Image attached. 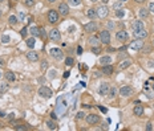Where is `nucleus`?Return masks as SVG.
I'll list each match as a JSON object with an SVG mask.
<instances>
[{
    "instance_id": "obj_1",
    "label": "nucleus",
    "mask_w": 154,
    "mask_h": 131,
    "mask_svg": "<svg viewBox=\"0 0 154 131\" xmlns=\"http://www.w3.org/2000/svg\"><path fill=\"white\" fill-rule=\"evenodd\" d=\"M47 20H48V23H49V24H52V25L57 24V23L60 21V13H59V11L57 9H49V11H48V13H47Z\"/></svg>"
},
{
    "instance_id": "obj_2",
    "label": "nucleus",
    "mask_w": 154,
    "mask_h": 131,
    "mask_svg": "<svg viewBox=\"0 0 154 131\" xmlns=\"http://www.w3.org/2000/svg\"><path fill=\"white\" fill-rule=\"evenodd\" d=\"M98 39L102 44L105 45H109L110 44V40H112V35H110V31L109 29H102L101 32L98 33Z\"/></svg>"
},
{
    "instance_id": "obj_3",
    "label": "nucleus",
    "mask_w": 154,
    "mask_h": 131,
    "mask_svg": "<svg viewBox=\"0 0 154 131\" xmlns=\"http://www.w3.org/2000/svg\"><path fill=\"white\" fill-rule=\"evenodd\" d=\"M37 93H39V95L41 97V98H45V99L52 98V95H53V92L48 86H40Z\"/></svg>"
},
{
    "instance_id": "obj_4",
    "label": "nucleus",
    "mask_w": 154,
    "mask_h": 131,
    "mask_svg": "<svg viewBox=\"0 0 154 131\" xmlns=\"http://www.w3.org/2000/svg\"><path fill=\"white\" fill-rule=\"evenodd\" d=\"M48 37L52 42H60L61 41V33H60V31L57 28H52V29L49 31V35H48Z\"/></svg>"
},
{
    "instance_id": "obj_5",
    "label": "nucleus",
    "mask_w": 154,
    "mask_h": 131,
    "mask_svg": "<svg viewBox=\"0 0 154 131\" xmlns=\"http://www.w3.org/2000/svg\"><path fill=\"white\" fill-rule=\"evenodd\" d=\"M100 121H101V116H100L98 114H88V115L85 116V122H87L88 124H90V126H95V124H97Z\"/></svg>"
},
{
    "instance_id": "obj_6",
    "label": "nucleus",
    "mask_w": 154,
    "mask_h": 131,
    "mask_svg": "<svg viewBox=\"0 0 154 131\" xmlns=\"http://www.w3.org/2000/svg\"><path fill=\"white\" fill-rule=\"evenodd\" d=\"M49 55L53 60H56V61H60V60L64 58V52H62V49H60V48H52V49L49 50Z\"/></svg>"
},
{
    "instance_id": "obj_7",
    "label": "nucleus",
    "mask_w": 154,
    "mask_h": 131,
    "mask_svg": "<svg viewBox=\"0 0 154 131\" xmlns=\"http://www.w3.org/2000/svg\"><path fill=\"white\" fill-rule=\"evenodd\" d=\"M118 94L121 97H130V95H133L134 94V89H133L132 86H128V85H125V86H121L120 87V90H118Z\"/></svg>"
},
{
    "instance_id": "obj_8",
    "label": "nucleus",
    "mask_w": 154,
    "mask_h": 131,
    "mask_svg": "<svg viewBox=\"0 0 154 131\" xmlns=\"http://www.w3.org/2000/svg\"><path fill=\"white\" fill-rule=\"evenodd\" d=\"M145 47V41L142 39H136V41H133V42H130L129 44V49H132V50H141L142 48Z\"/></svg>"
},
{
    "instance_id": "obj_9",
    "label": "nucleus",
    "mask_w": 154,
    "mask_h": 131,
    "mask_svg": "<svg viewBox=\"0 0 154 131\" xmlns=\"http://www.w3.org/2000/svg\"><path fill=\"white\" fill-rule=\"evenodd\" d=\"M96 11H97V16H98L100 19H105V17H108V15H109V8H108L105 4L98 5V7L96 8Z\"/></svg>"
},
{
    "instance_id": "obj_10",
    "label": "nucleus",
    "mask_w": 154,
    "mask_h": 131,
    "mask_svg": "<svg viewBox=\"0 0 154 131\" xmlns=\"http://www.w3.org/2000/svg\"><path fill=\"white\" fill-rule=\"evenodd\" d=\"M57 11H59L60 16H68L69 15V12H70L69 4H67V1H61L59 4V7H57Z\"/></svg>"
},
{
    "instance_id": "obj_11",
    "label": "nucleus",
    "mask_w": 154,
    "mask_h": 131,
    "mask_svg": "<svg viewBox=\"0 0 154 131\" xmlns=\"http://www.w3.org/2000/svg\"><path fill=\"white\" fill-rule=\"evenodd\" d=\"M84 31H85L87 33H95V32H97V31H98V24L92 20V21H89L88 24L84 25Z\"/></svg>"
},
{
    "instance_id": "obj_12",
    "label": "nucleus",
    "mask_w": 154,
    "mask_h": 131,
    "mask_svg": "<svg viewBox=\"0 0 154 131\" xmlns=\"http://www.w3.org/2000/svg\"><path fill=\"white\" fill-rule=\"evenodd\" d=\"M128 39H129V35H128L126 31L121 29V31H117L116 32V40L120 42H125L128 41Z\"/></svg>"
},
{
    "instance_id": "obj_13",
    "label": "nucleus",
    "mask_w": 154,
    "mask_h": 131,
    "mask_svg": "<svg viewBox=\"0 0 154 131\" xmlns=\"http://www.w3.org/2000/svg\"><path fill=\"white\" fill-rule=\"evenodd\" d=\"M109 90H110L109 84H108V82H102V84L100 85V87H98V94L100 95H102V97H105V95L109 94Z\"/></svg>"
},
{
    "instance_id": "obj_14",
    "label": "nucleus",
    "mask_w": 154,
    "mask_h": 131,
    "mask_svg": "<svg viewBox=\"0 0 154 131\" xmlns=\"http://www.w3.org/2000/svg\"><path fill=\"white\" fill-rule=\"evenodd\" d=\"M25 57H27V60L29 62H37L40 60V56L37 52H35V50H29V52H27V55H25Z\"/></svg>"
},
{
    "instance_id": "obj_15",
    "label": "nucleus",
    "mask_w": 154,
    "mask_h": 131,
    "mask_svg": "<svg viewBox=\"0 0 154 131\" xmlns=\"http://www.w3.org/2000/svg\"><path fill=\"white\" fill-rule=\"evenodd\" d=\"M133 36H134L136 39L145 40V39L147 37V32L145 31V28H144V29H137V31H133Z\"/></svg>"
},
{
    "instance_id": "obj_16",
    "label": "nucleus",
    "mask_w": 154,
    "mask_h": 131,
    "mask_svg": "<svg viewBox=\"0 0 154 131\" xmlns=\"http://www.w3.org/2000/svg\"><path fill=\"white\" fill-rule=\"evenodd\" d=\"M85 15H87L90 20H96L97 17H98V16H97V11H96V8H95V7L88 8V9L85 11Z\"/></svg>"
},
{
    "instance_id": "obj_17",
    "label": "nucleus",
    "mask_w": 154,
    "mask_h": 131,
    "mask_svg": "<svg viewBox=\"0 0 154 131\" xmlns=\"http://www.w3.org/2000/svg\"><path fill=\"white\" fill-rule=\"evenodd\" d=\"M145 28V24L142 20H133L132 21V29L133 31H137V29H144Z\"/></svg>"
},
{
    "instance_id": "obj_18",
    "label": "nucleus",
    "mask_w": 154,
    "mask_h": 131,
    "mask_svg": "<svg viewBox=\"0 0 154 131\" xmlns=\"http://www.w3.org/2000/svg\"><path fill=\"white\" fill-rule=\"evenodd\" d=\"M102 73L106 76H112L113 73H114V68H113L112 64L109 65H105V66H102Z\"/></svg>"
},
{
    "instance_id": "obj_19",
    "label": "nucleus",
    "mask_w": 154,
    "mask_h": 131,
    "mask_svg": "<svg viewBox=\"0 0 154 131\" xmlns=\"http://www.w3.org/2000/svg\"><path fill=\"white\" fill-rule=\"evenodd\" d=\"M133 114H134L136 116H142L144 115V106L139 103H137L134 106V109H133Z\"/></svg>"
},
{
    "instance_id": "obj_20",
    "label": "nucleus",
    "mask_w": 154,
    "mask_h": 131,
    "mask_svg": "<svg viewBox=\"0 0 154 131\" xmlns=\"http://www.w3.org/2000/svg\"><path fill=\"white\" fill-rule=\"evenodd\" d=\"M130 65H132V60H129V58L124 60V61H121L118 64V70H125L126 68H129Z\"/></svg>"
},
{
    "instance_id": "obj_21",
    "label": "nucleus",
    "mask_w": 154,
    "mask_h": 131,
    "mask_svg": "<svg viewBox=\"0 0 154 131\" xmlns=\"http://www.w3.org/2000/svg\"><path fill=\"white\" fill-rule=\"evenodd\" d=\"M149 9L147 8H145V7H142V8H139V11H138V16L141 17V20H145V19H147L149 17Z\"/></svg>"
},
{
    "instance_id": "obj_22",
    "label": "nucleus",
    "mask_w": 154,
    "mask_h": 131,
    "mask_svg": "<svg viewBox=\"0 0 154 131\" xmlns=\"http://www.w3.org/2000/svg\"><path fill=\"white\" fill-rule=\"evenodd\" d=\"M4 77H5V79H7V82H15V79H16V76L12 70H7V72L4 73Z\"/></svg>"
},
{
    "instance_id": "obj_23",
    "label": "nucleus",
    "mask_w": 154,
    "mask_h": 131,
    "mask_svg": "<svg viewBox=\"0 0 154 131\" xmlns=\"http://www.w3.org/2000/svg\"><path fill=\"white\" fill-rule=\"evenodd\" d=\"M19 21L20 20H19V17L16 15H11L10 17H8V24H10L11 27H16V25L19 24Z\"/></svg>"
},
{
    "instance_id": "obj_24",
    "label": "nucleus",
    "mask_w": 154,
    "mask_h": 131,
    "mask_svg": "<svg viewBox=\"0 0 154 131\" xmlns=\"http://www.w3.org/2000/svg\"><path fill=\"white\" fill-rule=\"evenodd\" d=\"M98 62L102 65V66H105V65H109V64H112V57H110V56H102L101 58H100Z\"/></svg>"
},
{
    "instance_id": "obj_25",
    "label": "nucleus",
    "mask_w": 154,
    "mask_h": 131,
    "mask_svg": "<svg viewBox=\"0 0 154 131\" xmlns=\"http://www.w3.org/2000/svg\"><path fill=\"white\" fill-rule=\"evenodd\" d=\"M28 31H29V33L33 36V37H39V36H40V28H39V27H36V25L31 27Z\"/></svg>"
},
{
    "instance_id": "obj_26",
    "label": "nucleus",
    "mask_w": 154,
    "mask_h": 131,
    "mask_svg": "<svg viewBox=\"0 0 154 131\" xmlns=\"http://www.w3.org/2000/svg\"><path fill=\"white\" fill-rule=\"evenodd\" d=\"M25 44H27V47L29 48V49H33L35 48V44H36V37H29V39H27L25 40Z\"/></svg>"
},
{
    "instance_id": "obj_27",
    "label": "nucleus",
    "mask_w": 154,
    "mask_h": 131,
    "mask_svg": "<svg viewBox=\"0 0 154 131\" xmlns=\"http://www.w3.org/2000/svg\"><path fill=\"white\" fill-rule=\"evenodd\" d=\"M47 126L49 130H57V123L53 119H48L47 121Z\"/></svg>"
},
{
    "instance_id": "obj_28",
    "label": "nucleus",
    "mask_w": 154,
    "mask_h": 131,
    "mask_svg": "<svg viewBox=\"0 0 154 131\" xmlns=\"http://www.w3.org/2000/svg\"><path fill=\"white\" fill-rule=\"evenodd\" d=\"M88 42H89L92 47H98V37H96V36H90V37L88 39Z\"/></svg>"
},
{
    "instance_id": "obj_29",
    "label": "nucleus",
    "mask_w": 154,
    "mask_h": 131,
    "mask_svg": "<svg viewBox=\"0 0 154 131\" xmlns=\"http://www.w3.org/2000/svg\"><path fill=\"white\" fill-rule=\"evenodd\" d=\"M49 68V64H48L47 60H43L41 64H40V69H41V72H47V69Z\"/></svg>"
},
{
    "instance_id": "obj_30",
    "label": "nucleus",
    "mask_w": 154,
    "mask_h": 131,
    "mask_svg": "<svg viewBox=\"0 0 154 131\" xmlns=\"http://www.w3.org/2000/svg\"><path fill=\"white\" fill-rule=\"evenodd\" d=\"M65 65H67V66H73V65H75L73 57H67V58H65Z\"/></svg>"
},
{
    "instance_id": "obj_31",
    "label": "nucleus",
    "mask_w": 154,
    "mask_h": 131,
    "mask_svg": "<svg viewBox=\"0 0 154 131\" xmlns=\"http://www.w3.org/2000/svg\"><path fill=\"white\" fill-rule=\"evenodd\" d=\"M68 4L77 7V5H81L82 4V0H68Z\"/></svg>"
},
{
    "instance_id": "obj_32",
    "label": "nucleus",
    "mask_w": 154,
    "mask_h": 131,
    "mask_svg": "<svg viewBox=\"0 0 154 131\" xmlns=\"http://www.w3.org/2000/svg\"><path fill=\"white\" fill-rule=\"evenodd\" d=\"M85 116H87V114H85L84 111H78L76 115V119L77 121H82V119H85Z\"/></svg>"
},
{
    "instance_id": "obj_33",
    "label": "nucleus",
    "mask_w": 154,
    "mask_h": 131,
    "mask_svg": "<svg viewBox=\"0 0 154 131\" xmlns=\"http://www.w3.org/2000/svg\"><path fill=\"white\" fill-rule=\"evenodd\" d=\"M35 4H36V0H24L25 7H33Z\"/></svg>"
},
{
    "instance_id": "obj_34",
    "label": "nucleus",
    "mask_w": 154,
    "mask_h": 131,
    "mask_svg": "<svg viewBox=\"0 0 154 131\" xmlns=\"http://www.w3.org/2000/svg\"><path fill=\"white\" fill-rule=\"evenodd\" d=\"M121 8H122V1H118V0H117L114 4H113V9L117 11V9H121Z\"/></svg>"
},
{
    "instance_id": "obj_35",
    "label": "nucleus",
    "mask_w": 154,
    "mask_h": 131,
    "mask_svg": "<svg viewBox=\"0 0 154 131\" xmlns=\"http://www.w3.org/2000/svg\"><path fill=\"white\" fill-rule=\"evenodd\" d=\"M8 92V84H3L0 87V94H5Z\"/></svg>"
},
{
    "instance_id": "obj_36",
    "label": "nucleus",
    "mask_w": 154,
    "mask_h": 131,
    "mask_svg": "<svg viewBox=\"0 0 154 131\" xmlns=\"http://www.w3.org/2000/svg\"><path fill=\"white\" fill-rule=\"evenodd\" d=\"M116 95H117V89H116V87H110V90H109V97H110V98H114Z\"/></svg>"
},
{
    "instance_id": "obj_37",
    "label": "nucleus",
    "mask_w": 154,
    "mask_h": 131,
    "mask_svg": "<svg viewBox=\"0 0 154 131\" xmlns=\"http://www.w3.org/2000/svg\"><path fill=\"white\" fill-rule=\"evenodd\" d=\"M20 35H21L23 37H27V35H28V28H27V27L21 28V29H20Z\"/></svg>"
},
{
    "instance_id": "obj_38",
    "label": "nucleus",
    "mask_w": 154,
    "mask_h": 131,
    "mask_svg": "<svg viewBox=\"0 0 154 131\" xmlns=\"http://www.w3.org/2000/svg\"><path fill=\"white\" fill-rule=\"evenodd\" d=\"M92 52L95 53V55H100L102 50H101V48L100 47H92Z\"/></svg>"
},
{
    "instance_id": "obj_39",
    "label": "nucleus",
    "mask_w": 154,
    "mask_h": 131,
    "mask_svg": "<svg viewBox=\"0 0 154 131\" xmlns=\"http://www.w3.org/2000/svg\"><path fill=\"white\" fill-rule=\"evenodd\" d=\"M124 15H125V12L122 11V8H121V9H117L116 11V16H117V17H124Z\"/></svg>"
},
{
    "instance_id": "obj_40",
    "label": "nucleus",
    "mask_w": 154,
    "mask_h": 131,
    "mask_svg": "<svg viewBox=\"0 0 154 131\" xmlns=\"http://www.w3.org/2000/svg\"><path fill=\"white\" fill-rule=\"evenodd\" d=\"M40 36H41L43 40L47 39V33H45V29H44V28H40Z\"/></svg>"
},
{
    "instance_id": "obj_41",
    "label": "nucleus",
    "mask_w": 154,
    "mask_h": 131,
    "mask_svg": "<svg viewBox=\"0 0 154 131\" xmlns=\"http://www.w3.org/2000/svg\"><path fill=\"white\" fill-rule=\"evenodd\" d=\"M7 119H8V121H10V122H12L13 119H15V113L8 114V115H7Z\"/></svg>"
},
{
    "instance_id": "obj_42",
    "label": "nucleus",
    "mask_w": 154,
    "mask_h": 131,
    "mask_svg": "<svg viewBox=\"0 0 154 131\" xmlns=\"http://www.w3.org/2000/svg\"><path fill=\"white\" fill-rule=\"evenodd\" d=\"M15 130H19V131H21V130H27V126H24V124H19V126H16V127H15Z\"/></svg>"
},
{
    "instance_id": "obj_43",
    "label": "nucleus",
    "mask_w": 154,
    "mask_h": 131,
    "mask_svg": "<svg viewBox=\"0 0 154 131\" xmlns=\"http://www.w3.org/2000/svg\"><path fill=\"white\" fill-rule=\"evenodd\" d=\"M106 27H108V29H109V31H112L113 28H114V24H113L112 21H108L106 23Z\"/></svg>"
},
{
    "instance_id": "obj_44",
    "label": "nucleus",
    "mask_w": 154,
    "mask_h": 131,
    "mask_svg": "<svg viewBox=\"0 0 154 131\" xmlns=\"http://www.w3.org/2000/svg\"><path fill=\"white\" fill-rule=\"evenodd\" d=\"M5 64H7V62H5V60L3 58V57H0V69H1V68H4Z\"/></svg>"
},
{
    "instance_id": "obj_45",
    "label": "nucleus",
    "mask_w": 154,
    "mask_h": 131,
    "mask_svg": "<svg viewBox=\"0 0 154 131\" xmlns=\"http://www.w3.org/2000/svg\"><path fill=\"white\" fill-rule=\"evenodd\" d=\"M147 9H149V12L154 13V1H153V3H150V4H149V7H147Z\"/></svg>"
},
{
    "instance_id": "obj_46",
    "label": "nucleus",
    "mask_w": 154,
    "mask_h": 131,
    "mask_svg": "<svg viewBox=\"0 0 154 131\" xmlns=\"http://www.w3.org/2000/svg\"><path fill=\"white\" fill-rule=\"evenodd\" d=\"M147 131H150V130H153V123L152 122H147V124H146V127H145Z\"/></svg>"
},
{
    "instance_id": "obj_47",
    "label": "nucleus",
    "mask_w": 154,
    "mask_h": 131,
    "mask_svg": "<svg viewBox=\"0 0 154 131\" xmlns=\"http://www.w3.org/2000/svg\"><path fill=\"white\" fill-rule=\"evenodd\" d=\"M1 42H4V44L10 42V37H8V36H3V37H1Z\"/></svg>"
},
{
    "instance_id": "obj_48",
    "label": "nucleus",
    "mask_w": 154,
    "mask_h": 131,
    "mask_svg": "<svg viewBox=\"0 0 154 131\" xmlns=\"http://www.w3.org/2000/svg\"><path fill=\"white\" fill-rule=\"evenodd\" d=\"M24 17H25V13L24 12H20L19 13V20L21 21V20H24Z\"/></svg>"
},
{
    "instance_id": "obj_49",
    "label": "nucleus",
    "mask_w": 154,
    "mask_h": 131,
    "mask_svg": "<svg viewBox=\"0 0 154 131\" xmlns=\"http://www.w3.org/2000/svg\"><path fill=\"white\" fill-rule=\"evenodd\" d=\"M0 118H7V114L4 111H1V110H0Z\"/></svg>"
},
{
    "instance_id": "obj_50",
    "label": "nucleus",
    "mask_w": 154,
    "mask_h": 131,
    "mask_svg": "<svg viewBox=\"0 0 154 131\" xmlns=\"http://www.w3.org/2000/svg\"><path fill=\"white\" fill-rule=\"evenodd\" d=\"M67 77H69V72H65V74H64V78H67Z\"/></svg>"
},
{
    "instance_id": "obj_51",
    "label": "nucleus",
    "mask_w": 154,
    "mask_h": 131,
    "mask_svg": "<svg viewBox=\"0 0 154 131\" xmlns=\"http://www.w3.org/2000/svg\"><path fill=\"white\" fill-rule=\"evenodd\" d=\"M48 3H49V4H53V3H56V0H48Z\"/></svg>"
},
{
    "instance_id": "obj_52",
    "label": "nucleus",
    "mask_w": 154,
    "mask_h": 131,
    "mask_svg": "<svg viewBox=\"0 0 154 131\" xmlns=\"http://www.w3.org/2000/svg\"><path fill=\"white\" fill-rule=\"evenodd\" d=\"M136 3H144V1H146V0H134Z\"/></svg>"
},
{
    "instance_id": "obj_53",
    "label": "nucleus",
    "mask_w": 154,
    "mask_h": 131,
    "mask_svg": "<svg viewBox=\"0 0 154 131\" xmlns=\"http://www.w3.org/2000/svg\"><path fill=\"white\" fill-rule=\"evenodd\" d=\"M89 1H90V3H97L98 0H89Z\"/></svg>"
},
{
    "instance_id": "obj_54",
    "label": "nucleus",
    "mask_w": 154,
    "mask_h": 131,
    "mask_svg": "<svg viewBox=\"0 0 154 131\" xmlns=\"http://www.w3.org/2000/svg\"><path fill=\"white\" fill-rule=\"evenodd\" d=\"M102 3H104V4H106V3H108V0H102Z\"/></svg>"
},
{
    "instance_id": "obj_55",
    "label": "nucleus",
    "mask_w": 154,
    "mask_h": 131,
    "mask_svg": "<svg viewBox=\"0 0 154 131\" xmlns=\"http://www.w3.org/2000/svg\"><path fill=\"white\" fill-rule=\"evenodd\" d=\"M118 1H122V3H124V1H128V0H118Z\"/></svg>"
},
{
    "instance_id": "obj_56",
    "label": "nucleus",
    "mask_w": 154,
    "mask_h": 131,
    "mask_svg": "<svg viewBox=\"0 0 154 131\" xmlns=\"http://www.w3.org/2000/svg\"><path fill=\"white\" fill-rule=\"evenodd\" d=\"M1 76H3V73H1V70H0V78H1Z\"/></svg>"
},
{
    "instance_id": "obj_57",
    "label": "nucleus",
    "mask_w": 154,
    "mask_h": 131,
    "mask_svg": "<svg viewBox=\"0 0 154 131\" xmlns=\"http://www.w3.org/2000/svg\"><path fill=\"white\" fill-rule=\"evenodd\" d=\"M12 1H16V3H18V1H20V0H12Z\"/></svg>"
},
{
    "instance_id": "obj_58",
    "label": "nucleus",
    "mask_w": 154,
    "mask_h": 131,
    "mask_svg": "<svg viewBox=\"0 0 154 131\" xmlns=\"http://www.w3.org/2000/svg\"><path fill=\"white\" fill-rule=\"evenodd\" d=\"M0 16H1V8H0Z\"/></svg>"
},
{
    "instance_id": "obj_59",
    "label": "nucleus",
    "mask_w": 154,
    "mask_h": 131,
    "mask_svg": "<svg viewBox=\"0 0 154 131\" xmlns=\"http://www.w3.org/2000/svg\"><path fill=\"white\" fill-rule=\"evenodd\" d=\"M0 3H4V0H0Z\"/></svg>"
},
{
    "instance_id": "obj_60",
    "label": "nucleus",
    "mask_w": 154,
    "mask_h": 131,
    "mask_svg": "<svg viewBox=\"0 0 154 131\" xmlns=\"http://www.w3.org/2000/svg\"><path fill=\"white\" fill-rule=\"evenodd\" d=\"M0 129H1V123H0Z\"/></svg>"
},
{
    "instance_id": "obj_61",
    "label": "nucleus",
    "mask_w": 154,
    "mask_h": 131,
    "mask_svg": "<svg viewBox=\"0 0 154 131\" xmlns=\"http://www.w3.org/2000/svg\"><path fill=\"white\" fill-rule=\"evenodd\" d=\"M153 90H154V84H153Z\"/></svg>"
},
{
    "instance_id": "obj_62",
    "label": "nucleus",
    "mask_w": 154,
    "mask_h": 131,
    "mask_svg": "<svg viewBox=\"0 0 154 131\" xmlns=\"http://www.w3.org/2000/svg\"><path fill=\"white\" fill-rule=\"evenodd\" d=\"M153 45H154V39H153Z\"/></svg>"
},
{
    "instance_id": "obj_63",
    "label": "nucleus",
    "mask_w": 154,
    "mask_h": 131,
    "mask_svg": "<svg viewBox=\"0 0 154 131\" xmlns=\"http://www.w3.org/2000/svg\"><path fill=\"white\" fill-rule=\"evenodd\" d=\"M153 126H154V124H153Z\"/></svg>"
}]
</instances>
